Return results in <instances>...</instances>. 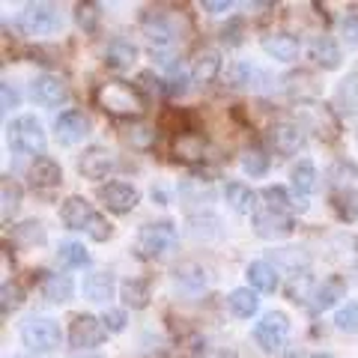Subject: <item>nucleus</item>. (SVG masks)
<instances>
[{
	"label": "nucleus",
	"instance_id": "dca6fc26",
	"mask_svg": "<svg viewBox=\"0 0 358 358\" xmlns=\"http://www.w3.org/2000/svg\"><path fill=\"white\" fill-rule=\"evenodd\" d=\"M54 129H57V138L63 143H78L90 134V120L81 114V110H66V114L57 117Z\"/></svg>",
	"mask_w": 358,
	"mask_h": 358
},
{
	"label": "nucleus",
	"instance_id": "a878e982",
	"mask_svg": "<svg viewBox=\"0 0 358 358\" xmlns=\"http://www.w3.org/2000/svg\"><path fill=\"white\" fill-rule=\"evenodd\" d=\"M72 281H69V275H54L48 272L42 278V293L48 301H57V305H63V301H69L72 299Z\"/></svg>",
	"mask_w": 358,
	"mask_h": 358
},
{
	"label": "nucleus",
	"instance_id": "6ab92c4d",
	"mask_svg": "<svg viewBox=\"0 0 358 358\" xmlns=\"http://www.w3.org/2000/svg\"><path fill=\"white\" fill-rule=\"evenodd\" d=\"M96 212L90 209V203L84 197H69L63 203V209H60V218H63V224L69 230H87V224H90V218H93Z\"/></svg>",
	"mask_w": 358,
	"mask_h": 358
},
{
	"label": "nucleus",
	"instance_id": "1a4fd4ad",
	"mask_svg": "<svg viewBox=\"0 0 358 358\" xmlns=\"http://www.w3.org/2000/svg\"><path fill=\"white\" fill-rule=\"evenodd\" d=\"M30 93L45 108H57V105L69 102V87H66V81L57 78V75H39L36 81H33Z\"/></svg>",
	"mask_w": 358,
	"mask_h": 358
},
{
	"label": "nucleus",
	"instance_id": "3c124183",
	"mask_svg": "<svg viewBox=\"0 0 358 358\" xmlns=\"http://www.w3.org/2000/svg\"><path fill=\"white\" fill-rule=\"evenodd\" d=\"M310 358H334V355H329V352H317V355H310Z\"/></svg>",
	"mask_w": 358,
	"mask_h": 358
},
{
	"label": "nucleus",
	"instance_id": "4468645a",
	"mask_svg": "<svg viewBox=\"0 0 358 358\" xmlns=\"http://www.w3.org/2000/svg\"><path fill=\"white\" fill-rule=\"evenodd\" d=\"M110 167H114V155L102 147H90V150H84L81 159H78V171L87 179H105Z\"/></svg>",
	"mask_w": 358,
	"mask_h": 358
},
{
	"label": "nucleus",
	"instance_id": "f8f14e48",
	"mask_svg": "<svg viewBox=\"0 0 358 358\" xmlns=\"http://www.w3.org/2000/svg\"><path fill=\"white\" fill-rule=\"evenodd\" d=\"M268 138H272L275 150L281 155H293V152H299L301 147H305V129L296 126V122H275Z\"/></svg>",
	"mask_w": 358,
	"mask_h": 358
},
{
	"label": "nucleus",
	"instance_id": "473e14b6",
	"mask_svg": "<svg viewBox=\"0 0 358 358\" xmlns=\"http://www.w3.org/2000/svg\"><path fill=\"white\" fill-rule=\"evenodd\" d=\"M263 197L272 203V209L275 212H284V209H299V212H305L308 209V200L305 203H299V200H293L287 194V188H281V185H268L266 192H263Z\"/></svg>",
	"mask_w": 358,
	"mask_h": 358
},
{
	"label": "nucleus",
	"instance_id": "a19ab883",
	"mask_svg": "<svg viewBox=\"0 0 358 358\" xmlns=\"http://www.w3.org/2000/svg\"><path fill=\"white\" fill-rule=\"evenodd\" d=\"M87 233H90V239H96V242H108L114 227H110V221L105 215H93L87 224Z\"/></svg>",
	"mask_w": 358,
	"mask_h": 358
},
{
	"label": "nucleus",
	"instance_id": "0eeeda50",
	"mask_svg": "<svg viewBox=\"0 0 358 358\" xmlns=\"http://www.w3.org/2000/svg\"><path fill=\"white\" fill-rule=\"evenodd\" d=\"M287 329H289V322L281 310H272V313H266V317L254 326V341L263 346L266 352H278L284 346V338H287Z\"/></svg>",
	"mask_w": 358,
	"mask_h": 358
},
{
	"label": "nucleus",
	"instance_id": "2eb2a0df",
	"mask_svg": "<svg viewBox=\"0 0 358 358\" xmlns=\"http://www.w3.org/2000/svg\"><path fill=\"white\" fill-rule=\"evenodd\" d=\"M329 179H331V192H334V197H355L358 194V164H352V162H338L331 167V173H329Z\"/></svg>",
	"mask_w": 358,
	"mask_h": 358
},
{
	"label": "nucleus",
	"instance_id": "cd10ccee",
	"mask_svg": "<svg viewBox=\"0 0 358 358\" xmlns=\"http://www.w3.org/2000/svg\"><path fill=\"white\" fill-rule=\"evenodd\" d=\"M227 301H230L233 313H236V317H242V320L254 317L257 308H260V299H257V293H254L251 287H239V289H233Z\"/></svg>",
	"mask_w": 358,
	"mask_h": 358
},
{
	"label": "nucleus",
	"instance_id": "49530a36",
	"mask_svg": "<svg viewBox=\"0 0 358 358\" xmlns=\"http://www.w3.org/2000/svg\"><path fill=\"white\" fill-rule=\"evenodd\" d=\"M236 75H239V84L242 87H251V81H254V78H263L260 72H257V69H251V66H236Z\"/></svg>",
	"mask_w": 358,
	"mask_h": 358
},
{
	"label": "nucleus",
	"instance_id": "c9c22d12",
	"mask_svg": "<svg viewBox=\"0 0 358 358\" xmlns=\"http://www.w3.org/2000/svg\"><path fill=\"white\" fill-rule=\"evenodd\" d=\"M15 242L18 245H42L45 242V227L39 221H24L21 227H15Z\"/></svg>",
	"mask_w": 358,
	"mask_h": 358
},
{
	"label": "nucleus",
	"instance_id": "37998d69",
	"mask_svg": "<svg viewBox=\"0 0 358 358\" xmlns=\"http://www.w3.org/2000/svg\"><path fill=\"white\" fill-rule=\"evenodd\" d=\"M126 138L134 143V147H150L152 138H155V131H150L147 126H134V129H129Z\"/></svg>",
	"mask_w": 358,
	"mask_h": 358
},
{
	"label": "nucleus",
	"instance_id": "c85d7f7f",
	"mask_svg": "<svg viewBox=\"0 0 358 358\" xmlns=\"http://www.w3.org/2000/svg\"><path fill=\"white\" fill-rule=\"evenodd\" d=\"M245 275H248L254 289H263V293H275L278 289V272L268 263H251Z\"/></svg>",
	"mask_w": 358,
	"mask_h": 358
},
{
	"label": "nucleus",
	"instance_id": "ea45409f",
	"mask_svg": "<svg viewBox=\"0 0 358 358\" xmlns=\"http://www.w3.org/2000/svg\"><path fill=\"white\" fill-rule=\"evenodd\" d=\"M334 322H338L341 331H350L355 334L358 331V301H352V305H346L338 310V317H334Z\"/></svg>",
	"mask_w": 358,
	"mask_h": 358
},
{
	"label": "nucleus",
	"instance_id": "c03bdc74",
	"mask_svg": "<svg viewBox=\"0 0 358 358\" xmlns=\"http://www.w3.org/2000/svg\"><path fill=\"white\" fill-rule=\"evenodd\" d=\"M102 322H105L108 331H122V329H126V313H122V310H108L102 317Z\"/></svg>",
	"mask_w": 358,
	"mask_h": 358
},
{
	"label": "nucleus",
	"instance_id": "de8ad7c7",
	"mask_svg": "<svg viewBox=\"0 0 358 358\" xmlns=\"http://www.w3.org/2000/svg\"><path fill=\"white\" fill-rule=\"evenodd\" d=\"M0 93H3V110H9V108H15V105H18V96H15V90L9 87V84L0 87Z\"/></svg>",
	"mask_w": 358,
	"mask_h": 358
},
{
	"label": "nucleus",
	"instance_id": "4c0bfd02",
	"mask_svg": "<svg viewBox=\"0 0 358 358\" xmlns=\"http://www.w3.org/2000/svg\"><path fill=\"white\" fill-rule=\"evenodd\" d=\"M0 192H3V221H9L13 212L18 209V203H21V188L13 182V179H3Z\"/></svg>",
	"mask_w": 358,
	"mask_h": 358
},
{
	"label": "nucleus",
	"instance_id": "7c9ffc66",
	"mask_svg": "<svg viewBox=\"0 0 358 358\" xmlns=\"http://www.w3.org/2000/svg\"><path fill=\"white\" fill-rule=\"evenodd\" d=\"M293 188L299 192V197L317 192V167H313L310 162H301V164L293 167Z\"/></svg>",
	"mask_w": 358,
	"mask_h": 358
},
{
	"label": "nucleus",
	"instance_id": "f704fd0d",
	"mask_svg": "<svg viewBox=\"0 0 358 358\" xmlns=\"http://www.w3.org/2000/svg\"><path fill=\"white\" fill-rule=\"evenodd\" d=\"M57 257H60L63 266H75V268L90 263V254L84 251V245H78V242H63L60 251H57Z\"/></svg>",
	"mask_w": 358,
	"mask_h": 358
},
{
	"label": "nucleus",
	"instance_id": "8fccbe9b",
	"mask_svg": "<svg viewBox=\"0 0 358 358\" xmlns=\"http://www.w3.org/2000/svg\"><path fill=\"white\" fill-rule=\"evenodd\" d=\"M224 42H227V45H239V24H233L230 30H224Z\"/></svg>",
	"mask_w": 358,
	"mask_h": 358
},
{
	"label": "nucleus",
	"instance_id": "6e6552de",
	"mask_svg": "<svg viewBox=\"0 0 358 358\" xmlns=\"http://www.w3.org/2000/svg\"><path fill=\"white\" fill-rule=\"evenodd\" d=\"M105 322L96 320L93 313H81V317L72 320V329H69V343L75 350H87V346H99L105 341Z\"/></svg>",
	"mask_w": 358,
	"mask_h": 358
},
{
	"label": "nucleus",
	"instance_id": "39448f33",
	"mask_svg": "<svg viewBox=\"0 0 358 358\" xmlns=\"http://www.w3.org/2000/svg\"><path fill=\"white\" fill-rule=\"evenodd\" d=\"M9 143L18 150V152H27V155H42L45 152V131H42V122L36 117H18L13 126H9Z\"/></svg>",
	"mask_w": 358,
	"mask_h": 358
},
{
	"label": "nucleus",
	"instance_id": "7ed1b4c3",
	"mask_svg": "<svg viewBox=\"0 0 358 358\" xmlns=\"http://www.w3.org/2000/svg\"><path fill=\"white\" fill-rule=\"evenodd\" d=\"M176 242H179V236H176V227H173L171 221L147 224V227L138 233V254L155 260V257L171 254L176 248Z\"/></svg>",
	"mask_w": 358,
	"mask_h": 358
},
{
	"label": "nucleus",
	"instance_id": "9d476101",
	"mask_svg": "<svg viewBox=\"0 0 358 358\" xmlns=\"http://www.w3.org/2000/svg\"><path fill=\"white\" fill-rule=\"evenodd\" d=\"M99 200H102L110 212H120L122 215V212H131L138 206L141 194H138V188L129 185V182H108V185L99 188Z\"/></svg>",
	"mask_w": 358,
	"mask_h": 358
},
{
	"label": "nucleus",
	"instance_id": "9b49d317",
	"mask_svg": "<svg viewBox=\"0 0 358 358\" xmlns=\"http://www.w3.org/2000/svg\"><path fill=\"white\" fill-rule=\"evenodd\" d=\"M254 233L263 239H287L293 233V218L284 215V212H257L254 215Z\"/></svg>",
	"mask_w": 358,
	"mask_h": 358
},
{
	"label": "nucleus",
	"instance_id": "4be33fe9",
	"mask_svg": "<svg viewBox=\"0 0 358 358\" xmlns=\"http://www.w3.org/2000/svg\"><path fill=\"white\" fill-rule=\"evenodd\" d=\"M120 296L126 301V308H134V310L147 308L150 305V281L147 278H129V281H122Z\"/></svg>",
	"mask_w": 358,
	"mask_h": 358
},
{
	"label": "nucleus",
	"instance_id": "09e8293b",
	"mask_svg": "<svg viewBox=\"0 0 358 358\" xmlns=\"http://www.w3.org/2000/svg\"><path fill=\"white\" fill-rule=\"evenodd\" d=\"M203 9H209V13H227L230 0H203Z\"/></svg>",
	"mask_w": 358,
	"mask_h": 358
},
{
	"label": "nucleus",
	"instance_id": "423d86ee",
	"mask_svg": "<svg viewBox=\"0 0 358 358\" xmlns=\"http://www.w3.org/2000/svg\"><path fill=\"white\" fill-rule=\"evenodd\" d=\"M21 27L30 36H48V33H57L63 27V18L51 3H27L21 13Z\"/></svg>",
	"mask_w": 358,
	"mask_h": 358
},
{
	"label": "nucleus",
	"instance_id": "72a5a7b5",
	"mask_svg": "<svg viewBox=\"0 0 358 358\" xmlns=\"http://www.w3.org/2000/svg\"><path fill=\"white\" fill-rule=\"evenodd\" d=\"M313 293H317V289H313V281H310L308 272H301V275L296 272L293 281L287 284V296L293 301H308V299H313Z\"/></svg>",
	"mask_w": 358,
	"mask_h": 358
},
{
	"label": "nucleus",
	"instance_id": "79ce46f5",
	"mask_svg": "<svg viewBox=\"0 0 358 358\" xmlns=\"http://www.w3.org/2000/svg\"><path fill=\"white\" fill-rule=\"evenodd\" d=\"M341 36L350 48H358V13H350L341 21Z\"/></svg>",
	"mask_w": 358,
	"mask_h": 358
},
{
	"label": "nucleus",
	"instance_id": "20e7f679",
	"mask_svg": "<svg viewBox=\"0 0 358 358\" xmlns=\"http://www.w3.org/2000/svg\"><path fill=\"white\" fill-rule=\"evenodd\" d=\"M296 117H299V126L305 122L310 131H317V138L322 141H334L341 131V120L334 117V110L329 105H320V102H299L296 105Z\"/></svg>",
	"mask_w": 358,
	"mask_h": 358
},
{
	"label": "nucleus",
	"instance_id": "a18cd8bd",
	"mask_svg": "<svg viewBox=\"0 0 358 358\" xmlns=\"http://www.w3.org/2000/svg\"><path fill=\"white\" fill-rule=\"evenodd\" d=\"M185 90H188V78H185L182 72H179V75H173L171 81H167V93H171V96H182Z\"/></svg>",
	"mask_w": 358,
	"mask_h": 358
},
{
	"label": "nucleus",
	"instance_id": "a211bd4d",
	"mask_svg": "<svg viewBox=\"0 0 358 358\" xmlns=\"http://www.w3.org/2000/svg\"><path fill=\"white\" fill-rule=\"evenodd\" d=\"M221 72V57H218V51L215 48H200L194 54V60H192V75H194V81L197 84H209V81H215Z\"/></svg>",
	"mask_w": 358,
	"mask_h": 358
},
{
	"label": "nucleus",
	"instance_id": "603ef678",
	"mask_svg": "<svg viewBox=\"0 0 358 358\" xmlns=\"http://www.w3.org/2000/svg\"><path fill=\"white\" fill-rule=\"evenodd\" d=\"M87 358H99V355H87Z\"/></svg>",
	"mask_w": 358,
	"mask_h": 358
},
{
	"label": "nucleus",
	"instance_id": "f3484780",
	"mask_svg": "<svg viewBox=\"0 0 358 358\" xmlns=\"http://www.w3.org/2000/svg\"><path fill=\"white\" fill-rule=\"evenodd\" d=\"M263 51L268 54V57L275 60H284V63H293L299 57L301 45L296 36H287V33H272V36L263 39Z\"/></svg>",
	"mask_w": 358,
	"mask_h": 358
},
{
	"label": "nucleus",
	"instance_id": "58836bf2",
	"mask_svg": "<svg viewBox=\"0 0 358 358\" xmlns=\"http://www.w3.org/2000/svg\"><path fill=\"white\" fill-rule=\"evenodd\" d=\"M0 296H3V313H13L18 310L21 305H24V289H21L18 284H3V289H0Z\"/></svg>",
	"mask_w": 358,
	"mask_h": 358
},
{
	"label": "nucleus",
	"instance_id": "b1692460",
	"mask_svg": "<svg viewBox=\"0 0 358 358\" xmlns=\"http://www.w3.org/2000/svg\"><path fill=\"white\" fill-rule=\"evenodd\" d=\"M143 33H147V39L152 45H159V48H164V45L173 42V27L164 21V15L159 13H147L143 15Z\"/></svg>",
	"mask_w": 358,
	"mask_h": 358
},
{
	"label": "nucleus",
	"instance_id": "e433bc0d",
	"mask_svg": "<svg viewBox=\"0 0 358 358\" xmlns=\"http://www.w3.org/2000/svg\"><path fill=\"white\" fill-rule=\"evenodd\" d=\"M242 171L248 176H263L268 171V155L263 150H248L242 155Z\"/></svg>",
	"mask_w": 358,
	"mask_h": 358
},
{
	"label": "nucleus",
	"instance_id": "f03ea898",
	"mask_svg": "<svg viewBox=\"0 0 358 358\" xmlns=\"http://www.w3.org/2000/svg\"><path fill=\"white\" fill-rule=\"evenodd\" d=\"M21 341H24V346L30 352H54L60 346L63 341V334H60V326L54 320L48 317H30L24 326H21Z\"/></svg>",
	"mask_w": 358,
	"mask_h": 358
},
{
	"label": "nucleus",
	"instance_id": "aec40b11",
	"mask_svg": "<svg viewBox=\"0 0 358 358\" xmlns=\"http://www.w3.org/2000/svg\"><path fill=\"white\" fill-rule=\"evenodd\" d=\"M30 182L36 185V188H54V185H60L63 182V171H60V164L54 162V159H36L30 167Z\"/></svg>",
	"mask_w": 358,
	"mask_h": 358
},
{
	"label": "nucleus",
	"instance_id": "bb28decb",
	"mask_svg": "<svg viewBox=\"0 0 358 358\" xmlns=\"http://www.w3.org/2000/svg\"><path fill=\"white\" fill-rule=\"evenodd\" d=\"M343 293H346V284L341 281V278H331V281H326L322 287H317V293H313L310 308L317 310V313L329 310V308L334 305V301H338V299H343Z\"/></svg>",
	"mask_w": 358,
	"mask_h": 358
},
{
	"label": "nucleus",
	"instance_id": "f257e3e1",
	"mask_svg": "<svg viewBox=\"0 0 358 358\" xmlns=\"http://www.w3.org/2000/svg\"><path fill=\"white\" fill-rule=\"evenodd\" d=\"M96 108H102L110 117H141L147 102H143L141 90L126 81H105L93 90Z\"/></svg>",
	"mask_w": 358,
	"mask_h": 358
},
{
	"label": "nucleus",
	"instance_id": "393cba45",
	"mask_svg": "<svg viewBox=\"0 0 358 358\" xmlns=\"http://www.w3.org/2000/svg\"><path fill=\"white\" fill-rule=\"evenodd\" d=\"M84 296L90 301H108L114 296V275L108 272H93L84 278Z\"/></svg>",
	"mask_w": 358,
	"mask_h": 358
},
{
	"label": "nucleus",
	"instance_id": "2f4dec72",
	"mask_svg": "<svg viewBox=\"0 0 358 358\" xmlns=\"http://www.w3.org/2000/svg\"><path fill=\"white\" fill-rule=\"evenodd\" d=\"M75 21L84 33H96L102 24V6L99 3H78L75 6Z\"/></svg>",
	"mask_w": 358,
	"mask_h": 358
},
{
	"label": "nucleus",
	"instance_id": "412c9836",
	"mask_svg": "<svg viewBox=\"0 0 358 358\" xmlns=\"http://www.w3.org/2000/svg\"><path fill=\"white\" fill-rule=\"evenodd\" d=\"M134 57H138V48H134L131 42L114 39L108 45V51H105V66L108 69H114V72H122V69H129V66L134 63Z\"/></svg>",
	"mask_w": 358,
	"mask_h": 358
},
{
	"label": "nucleus",
	"instance_id": "ddd939ff",
	"mask_svg": "<svg viewBox=\"0 0 358 358\" xmlns=\"http://www.w3.org/2000/svg\"><path fill=\"white\" fill-rule=\"evenodd\" d=\"M206 152V141L200 131H179L173 134V159L185 162V164H194L203 159Z\"/></svg>",
	"mask_w": 358,
	"mask_h": 358
},
{
	"label": "nucleus",
	"instance_id": "c756f323",
	"mask_svg": "<svg viewBox=\"0 0 358 358\" xmlns=\"http://www.w3.org/2000/svg\"><path fill=\"white\" fill-rule=\"evenodd\" d=\"M224 197H227V203L236 212H242V215L254 209V200H257V194L251 192L248 185H242V182H230L227 188H224Z\"/></svg>",
	"mask_w": 358,
	"mask_h": 358
},
{
	"label": "nucleus",
	"instance_id": "5701e85b",
	"mask_svg": "<svg viewBox=\"0 0 358 358\" xmlns=\"http://www.w3.org/2000/svg\"><path fill=\"white\" fill-rule=\"evenodd\" d=\"M310 57L317 60L322 69H338L341 66V48H338V42L329 39V36H317L310 45Z\"/></svg>",
	"mask_w": 358,
	"mask_h": 358
}]
</instances>
